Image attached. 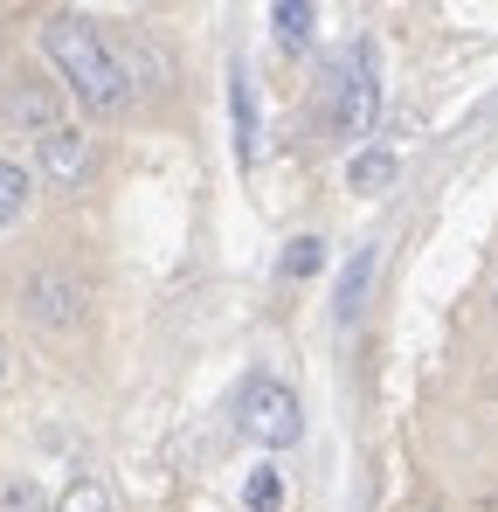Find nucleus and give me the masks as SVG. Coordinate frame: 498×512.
Returning a JSON list of instances; mask_svg holds the SVG:
<instances>
[{"instance_id": "obj_10", "label": "nucleus", "mask_w": 498, "mask_h": 512, "mask_svg": "<svg viewBox=\"0 0 498 512\" xmlns=\"http://www.w3.org/2000/svg\"><path fill=\"white\" fill-rule=\"evenodd\" d=\"M319 263H326V243H319V236H298L291 250L277 256V277H312Z\"/></svg>"}, {"instance_id": "obj_15", "label": "nucleus", "mask_w": 498, "mask_h": 512, "mask_svg": "<svg viewBox=\"0 0 498 512\" xmlns=\"http://www.w3.org/2000/svg\"><path fill=\"white\" fill-rule=\"evenodd\" d=\"M7 512H35V492H28V485H14V492H7Z\"/></svg>"}, {"instance_id": "obj_9", "label": "nucleus", "mask_w": 498, "mask_h": 512, "mask_svg": "<svg viewBox=\"0 0 498 512\" xmlns=\"http://www.w3.org/2000/svg\"><path fill=\"white\" fill-rule=\"evenodd\" d=\"M270 21H277V42H284V49H305L319 14H312V7H298V0H277V7H270Z\"/></svg>"}, {"instance_id": "obj_13", "label": "nucleus", "mask_w": 498, "mask_h": 512, "mask_svg": "<svg viewBox=\"0 0 498 512\" xmlns=\"http://www.w3.org/2000/svg\"><path fill=\"white\" fill-rule=\"evenodd\" d=\"M56 512H111V499H104L97 478H77V485L63 492V506H56Z\"/></svg>"}, {"instance_id": "obj_14", "label": "nucleus", "mask_w": 498, "mask_h": 512, "mask_svg": "<svg viewBox=\"0 0 498 512\" xmlns=\"http://www.w3.org/2000/svg\"><path fill=\"white\" fill-rule=\"evenodd\" d=\"M249 512H277V478H270V471L249 478Z\"/></svg>"}, {"instance_id": "obj_5", "label": "nucleus", "mask_w": 498, "mask_h": 512, "mask_svg": "<svg viewBox=\"0 0 498 512\" xmlns=\"http://www.w3.org/2000/svg\"><path fill=\"white\" fill-rule=\"evenodd\" d=\"M42 167L56 173V180H83L90 173V146H83L70 125H56V132H42Z\"/></svg>"}, {"instance_id": "obj_1", "label": "nucleus", "mask_w": 498, "mask_h": 512, "mask_svg": "<svg viewBox=\"0 0 498 512\" xmlns=\"http://www.w3.org/2000/svg\"><path fill=\"white\" fill-rule=\"evenodd\" d=\"M42 49H49V63L63 70V84L77 90L90 111H125L132 77H125V63L111 56V42L97 35V21H83V14H56V21L42 28Z\"/></svg>"}, {"instance_id": "obj_2", "label": "nucleus", "mask_w": 498, "mask_h": 512, "mask_svg": "<svg viewBox=\"0 0 498 512\" xmlns=\"http://www.w3.org/2000/svg\"><path fill=\"white\" fill-rule=\"evenodd\" d=\"M236 429H243L249 443H263V450H291V443L305 436V409H298V395H291L284 381L256 374V381H243V402H236Z\"/></svg>"}, {"instance_id": "obj_3", "label": "nucleus", "mask_w": 498, "mask_h": 512, "mask_svg": "<svg viewBox=\"0 0 498 512\" xmlns=\"http://www.w3.org/2000/svg\"><path fill=\"white\" fill-rule=\"evenodd\" d=\"M374 111H381V84H374V63H367V49L346 63V77H339V111H332V125L346 132V139H367L374 132Z\"/></svg>"}, {"instance_id": "obj_6", "label": "nucleus", "mask_w": 498, "mask_h": 512, "mask_svg": "<svg viewBox=\"0 0 498 512\" xmlns=\"http://www.w3.org/2000/svg\"><path fill=\"white\" fill-rule=\"evenodd\" d=\"M0 111H7V118H14V125H28V132H56V97H49V90H7V104H0Z\"/></svg>"}, {"instance_id": "obj_8", "label": "nucleus", "mask_w": 498, "mask_h": 512, "mask_svg": "<svg viewBox=\"0 0 498 512\" xmlns=\"http://www.w3.org/2000/svg\"><path fill=\"white\" fill-rule=\"evenodd\" d=\"M35 319H49V326L77 319V291H70L63 277H35Z\"/></svg>"}, {"instance_id": "obj_4", "label": "nucleus", "mask_w": 498, "mask_h": 512, "mask_svg": "<svg viewBox=\"0 0 498 512\" xmlns=\"http://www.w3.org/2000/svg\"><path fill=\"white\" fill-rule=\"evenodd\" d=\"M374 270H381V250H374V243H367V250H353V263H346V277H339V298H332V319H339V326H353V319L367 312Z\"/></svg>"}, {"instance_id": "obj_7", "label": "nucleus", "mask_w": 498, "mask_h": 512, "mask_svg": "<svg viewBox=\"0 0 498 512\" xmlns=\"http://www.w3.org/2000/svg\"><path fill=\"white\" fill-rule=\"evenodd\" d=\"M395 153H353V167H346V180H353V194H388L395 187Z\"/></svg>"}, {"instance_id": "obj_12", "label": "nucleus", "mask_w": 498, "mask_h": 512, "mask_svg": "<svg viewBox=\"0 0 498 512\" xmlns=\"http://www.w3.org/2000/svg\"><path fill=\"white\" fill-rule=\"evenodd\" d=\"M21 208H28V173L0 160V229H7V222H14Z\"/></svg>"}, {"instance_id": "obj_11", "label": "nucleus", "mask_w": 498, "mask_h": 512, "mask_svg": "<svg viewBox=\"0 0 498 512\" xmlns=\"http://www.w3.org/2000/svg\"><path fill=\"white\" fill-rule=\"evenodd\" d=\"M236 146H243V160H256V90L243 70H236Z\"/></svg>"}]
</instances>
